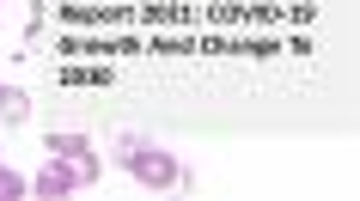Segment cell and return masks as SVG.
I'll use <instances>...</instances> for the list:
<instances>
[{
    "instance_id": "obj_5",
    "label": "cell",
    "mask_w": 360,
    "mask_h": 201,
    "mask_svg": "<svg viewBox=\"0 0 360 201\" xmlns=\"http://www.w3.org/2000/svg\"><path fill=\"white\" fill-rule=\"evenodd\" d=\"M49 159H68V153H86V146H92V134H79V128H61V134H49Z\"/></svg>"
},
{
    "instance_id": "obj_2",
    "label": "cell",
    "mask_w": 360,
    "mask_h": 201,
    "mask_svg": "<svg viewBox=\"0 0 360 201\" xmlns=\"http://www.w3.org/2000/svg\"><path fill=\"white\" fill-rule=\"evenodd\" d=\"M79 183H74V171H68V159H49L37 171V177H31V195L37 201H61V195H74Z\"/></svg>"
},
{
    "instance_id": "obj_8",
    "label": "cell",
    "mask_w": 360,
    "mask_h": 201,
    "mask_svg": "<svg viewBox=\"0 0 360 201\" xmlns=\"http://www.w3.org/2000/svg\"><path fill=\"white\" fill-rule=\"evenodd\" d=\"M0 91H6V79H0Z\"/></svg>"
},
{
    "instance_id": "obj_7",
    "label": "cell",
    "mask_w": 360,
    "mask_h": 201,
    "mask_svg": "<svg viewBox=\"0 0 360 201\" xmlns=\"http://www.w3.org/2000/svg\"><path fill=\"white\" fill-rule=\"evenodd\" d=\"M134 146H141V134H134V128H122V134L110 141V159H116V164H129V153H134Z\"/></svg>"
},
{
    "instance_id": "obj_3",
    "label": "cell",
    "mask_w": 360,
    "mask_h": 201,
    "mask_svg": "<svg viewBox=\"0 0 360 201\" xmlns=\"http://www.w3.org/2000/svg\"><path fill=\"white\" fill-rule=\"evenodd\" d=\"M68 171H74L79 189H92V183L104 177V159H98V146H86V153H68Z\"/></svg>"
},
{
    "instance_id": "obj_6",
    "label": "cell",
    "mask_w": 360,
    "mask_h": 201,
    "mask_svg": "<svg viewBox=\"0 0 360 201\" xmlns=\"http://www.w3.org/2000/svg\"><path fill=\"white\" fill-rule=\"evenodd\" d=\"M19 195H31V177H19L13 164H0V201H19Z\"/></svg>"
},
{
    "instance_id": "obj_4",
    "label": "cell",
    "mask_w": 360,
    "mask_h": 201,
    "mask_svg": "<svg viewBox=\"0 0 360 201\" xmlns=\"http://www.w3.org/2000/svg\"><path fill=\"white\" fill-rule=\"evenodd\" d=\"M25 116H31V98H25L19 86H6V91H0V122H6V128H19Z\"/></svg>"
},
{
    "instance_id": "obj_1",
    "label": "cell",
    "mask_w": 360,
    "mask_h": 201,
    "mask_svg": "<svg viewBox=\"0 0 360 201\" xmlns=\"http://www.w3.org/2000/svg\"><path fill=\"white\" fill-rule=\"evenodd\" d=\"M141 189H171V183H184V164H177V153L171 146H159V141H147L141 134V146L129 153V164H122Z\"/></svg>"
},
{
    "instance_id": "obj_9",
    "label": "cell",
    "mask_w": 360,
    "mask_h": 201,
    "mask_svg": "<svg viewBox=\"0 0 360 201\" xmlns=\"http://www.w3.org/2000/svg\"><path fill=\"white\" fill-rule=\"evenodd\" d=\"M0 6H6V0H0Z\"/></svg>"
}]
</instances>
